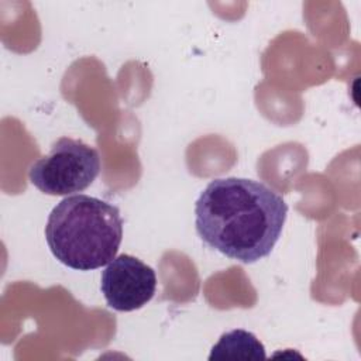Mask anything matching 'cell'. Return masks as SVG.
I'll use <instances>...</instances> for the list:
<instances>
[{
	"label": "cell",
	"instance_id": "6da1fadb",
	"mask_svg": "<svg viewBox=\"0 0 361 361\" xmlns=\"http://www.w3.org/2000/svg\"><path fill=\"white\" fill-rule=\"evenodd\" d=\"M288 214L279 193L247 178L212 180L195 206L199 237L223 255L244 264L271 254Z\"/></svg>",
	"mask_w": 361,
	"mask_h": 361
},
{
	"label": "cell",
	"instance_id": "277c9868",
	"mask_svg": "<svg viewBox=\"0 0 361 361\" xmlns=\"http://www.w3.org/2000/svg\"><path fill=\"white\" fill-rule=\"evenodd\" d=\"M102 293L117 312H133L147 305L157 290L155 271L141 259L121 254L102 272Z\"/></svg>",
	"mask_w": 361,
	"mask_h": 361
},
{
	"label": "cell",
	"instance_id": "5b68a950",
	"mask_svg": "<svg viewBox=\"0 0 361 361\" xmlns=\"http://www.w3.org/2000/svg\"><path fill=\"white\" fill-rule=\"evenodd\" d=\"M264 344L250 331L235 329L221 334L212 347L209 360H265Z\"/></svg>",
	"mask_w": 361,
	"mask_h": 361
},
{
	"label": "cell",
	"instance_id": "3957f363",
	"mask_svg": "<svg viewBox=\"0 0 361 361\" xmlns=\"http://www.w3.org/2000/svg\"><path fill=\"white\" fill-rule=\"evenodd\" d=\"M102 168L96 148L71 137L58 138L48 155L35 161L28 171L30 182L42 193L68 196L85 190Z\"/></svg>",
	"mask_w": 361,
	"mask_h": 361
},
{
	"label": "cell",
	"instance_id": "7a4b0ae2",
	"mask_svg": "<svg viewBox=\"0 0 361 361\" xmlns=\"http://www.w3.org/2000/svg\"><path fill=\"white\" fill-rule=\"evenodd\" d=\"M45 238L61 264L78 271L97 269L116 258L123 219L117 206L102 199L66 196L49 213Z\"/></svg>",
	"mask_w": 361,
	"mask_h": 361
}]
</instances>
